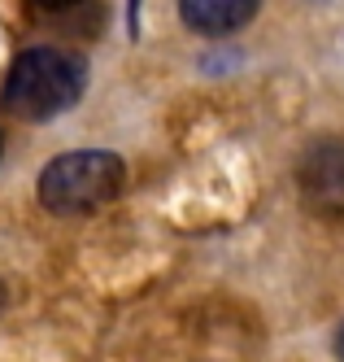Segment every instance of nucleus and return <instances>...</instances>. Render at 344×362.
<instances>
[{"label": "nucleus", "mask_w": 344, "mask_h": 362, "mask_svg": "<svg viewBox=\"0 0 344 362\" xmlns=\"http://www.w3.org/2000/svg\"><path fill=\"white\" fill-rule=\"evenodd\" d=\"M88 88V66L61 48H26L5 70L0 105L22 122H48L78 105Z\"/></svg>", "instance_id": "nucleus-1"}, {"label": "nucleus", "mask_w": 344, "mask_h": 362, "mask_svg": "<svg viewBox=\"0 0 344 362\" xmlns=\"http://www.w3.org/2000/svg\"><path fill=\"white\" fill-rule=\"evenodd\" d=\"M122 179L126 166L118 153H105V148H74L52 158L40 170V205L48 214H92L100 205H109L122 192Z\"/></svg>", "instance_id": "nucleus-2"}, {"label": "nucleus", "mask_w": 344, "mask_h": 362, "mask_svg": "<svg viewBox=\"0 0 344 362\" xmlns=\"http://www.w3.org/2000/svg\"><path fill=\"white\" fill-rule=\"evenodd\" d=\"M301 184L314 205H344V144H314L301 162Z\"/></svg>", "instance_id": "nucleus-3"}, {"label": "nucleus", "mask_w": 344, "mask_h": 362, "mask_svg": "<svg viewBox=\"0 0 344 362\" xmlns=\"http://www.w3.org/2000/svg\"><path fill=\"white\" fill-rule=\"evenodd\" d=\"M261 0H179V13L201 35H231L257 13Z\"/></svg>", "instance_id": "nucleus-4"}, {"label": "nucleus", "mask_w": 344, "mask_h": 362, "mask_svg": "<svg viewBox=\"0 0 344 362\" xmlns=\"http://www.w3.org/2000/svg\"><path fill=\"white\" fill-rule=\"evenodd\" d=\"M40 9H66V5H74V0H35Z\"/></svg>", "instance_id": "nucleus-5"}, {"label": "nucleus", "mask_w": 344, "mask_h": 362, "mask_svg": "<svg viewBox=\"0 0 344 362\" xmlns=\"http://www.w3.org/2000/svg\"><path fill=\"white\" fill-rule=\"evenodd\" d=\"M5 305H9V288L0 284V315H5Z\"/></svg>", "instance_id": "nucleus-6"}, {"label": "nucleus", "mask_w": 344, "mask_h": 362, "mask_svg": "<svg viewBox=\"0 0 344 362\" xmlns=\"http://www.w3.org/2000/svg\"><path fill=\"white\" fill-rule=\"evenodd\" d=\"M0 153H5V136H0Z\"/></svg>", "instance_id": "nucleus-7"}, {"label": "nucleus", "mask_w": 344, "mask_h": 362, "mask_svg": "<svg viewBox=\"0 0 344 362\" xmlns=\"http://www.w3.org/2000/svg\"><path fill=\"white\" fill-rule=\"evenodd\" d=\"M340 349H344V341H340Z\"/></svg>", "instance_id": "nucleus-8"}]
</instances>
